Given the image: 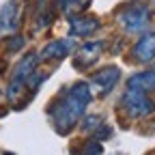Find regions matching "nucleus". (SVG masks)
Returning <instances> with one entry per match:
<instances>
[{
	"label": "nucleus",
	"instance_id": "11",
	"mask_svg": "<svg viewBox=\"0 0 155 155\" xmlns=\"http://www.w3.org/2000/svg\"><path fill=\"white\" fill-rule=\"evenodd\" d=\"M127 88H136V91H144V93H151L155 91V67L153 69H147V71H140L131 75L127 80Z\"/></svg>",
	"mask_w": 155,
	"mask_h": 155
},
{
	"label": "nucleus",
	"instance_id": "3",
	"mask_svg": "<svg viewBox=\"0 0 155 155\" xmlns=\"http://www.w3.org/2000/svg\"><path fill=\"white\" fill-rule=\"evenodd\" d=\"M121 106L131 119H142V116H149L155 112V101L144 91H136V88L125 91V95L121 97Z\"/></svg>",
	"mask_w": 155,
	"mask_h": 155
},
{
	"label": "nucleus",
	"instance_id": "16",
	"mask_svg": "<svg viewBox=\"0 0 155 155\" xmlns=\"http://www.w3.org/2000/svg\"><path fill=\"white\" fill-rule=\"evenodd\" d=\"M7 48H9V52H17L19 48H24V37H22V35H15L11 41H9Z\"/></svg>",
	"mask_w": 155,
	"mask_h": 155
},
{
	"label": "nucleus",
	"instance_id": "5",
	"mask_svg": "<svg viewBox=\"0 0 155 155\" xmlns=\"http://www.w3.org/2000/svg\"><path fill=\"white\" fill-rule=\"evenodd\" d=\"M19 2L17 0H7V2L0 7V37L7 35H15L19 28Z\"/></svg>",
	"mask_w": 155,
	"mask_h": 155
},
{
	"label": "nucleus",
	"instance_id": "1",
	"mask_svg": "<svg viewBox=\"0 0 155 155\" xmlns=\"http://www.w3.org/2000/svg\"><path fill=\"white\" fill-rule=\"evenodd\" d=\"M91 99H93V91L86 82L71 84V88L63 97H58L50 108V116H52L54 127L61 134H67L84 116V110L88 108Z\"/></svg>",
	"mask_w": 155,
	"mask_h": 155
},
{
	"label": "nucleus",
	"instance_id": "9",
	"mask_svg": "<svg viewBox=\"0 0 155 155\" xmlns=\"http://www.w3.org/2000/svg\"><path fill=\"white\" fill-rule=\"evenodd\" d=\"M134 58L138 63H151L155 61V32H144L134 45Z\"/></svg>",
	"mask_w": 155,
	"mask_h": 155
},
{
	"label": "nucleus",
	"instance_id": "13",
	"mask_svg": "<svg viewBox=\"0 0 155 155\" xmlns=\"http://www.w3.org/2000/svg\"><path fill=\"white\" fill-rule=\"evenodd\" d=\"M104 119L99 114H88V116H82V131H88V134H95L97 129L101 127Z\"/></svg>",
	"mask_w": 155,
	"mask_h": 155
},
{
	"label": "nucleus",
	"instance_id": "10",
	"mask_svg": "<svg viewBox=\"0 0 155 155\" xmlns=\"http://www.w3.org/2000/svg\"><path fill=\"white\" fill-rule=\"evenodd\" d=\"M39 54L37 52H28L22 61H19L17 65H15V71H13V80H28V78L37 71V65H39Z\"/></svg>",
	"mask_w": 155,
	"mask_h": 155
},
{
	"label": "nucleus",
	"instance_id": "14",
	"mask_svg": "<svg viewBox=\"0 0 155 155\" xmlns=\"http://www.w3.org/2000/svg\"><path fill=\"white\" fill-rule=\"evenodd\" d=\"M86 5H91V0H58V9L61 11H65V13H69V11H73V9H84Z\"/></svg>",
	"mask_w": 155,
	"mask_h": 155
},
{
	"label": "nucleus",
	"instance_id": "2",
	"mask_svg": "<svg viewBox=\"0 0 155 155\" xmlns=\"http://www.w3.org/2000/svg\"><path fill=\"white\" fill-rule=\"evenodd\" d=\"M119 24L125 32L129 35H138L142 30L149 28V22H151V11L147 5H140V2H136V5H129L125 7L121 13H119Z\"/></svg>",
	"mask_w": 155,
	"mask_h": 155
},
{
	"label": "nucleus",
	"instance_id": "15",
	"mask_svg": "<svg viewBox=\"0 0 155 155\" xmlns=\"http://www.w3.org/2000/svg\"><path fill=\"white\" fill-rule=\"evenodd\" d=\"M43 80H45V73H39V71H35L28 80H26V88H30V91H37L39 86L43 84Z\"/></svg>",
	"mask_w": 155,
	"mask_h": 155
},
{
	"label": "nucleus",
	"instance_id": "12",
	"mask_svg": "<svg viewBox=\"0 0 155 155\" xmlns=\"http://www.w3.org/2000/svg\"><path fill=\"white\" fill-rule=\"evenodd\" d=\"M24 88H26V82H24V80H11L9 86H7V93H5L7 99H9V101H17L19 97H22Z\"/></svg>",
	"mask_w": 155,
	"mask_h": 155
},
{
	"label": "nucleus",
	"instance_id": "4",
	"mask_svg": "<svg viewBox=\"0 0 155 155\" xmlns=\"http://www.w3.org/2000/svg\"><path fill=\"white\" fill-rule=\"evenodd\" d=\"M119 78H121V69L116 65H106L99 71H95L91 75V91L99 97H106L116 84H119Z\"/></svg>",
	"mask_w": 155,
	"mask_h": 155
},
{
	"label": "nucleus",
	"instance_id": "8",
	"mask_svg": "<svg viewBox=\"0 0 155 155\" xmlns=\"http://www.w3.org/2000/svg\"><path fill=\"white\" fill-rule=\"evenodd\" d=\"M104 50V41H86L78 48V54H75V67L78 69H86L91 67L97 58H99Z\"/></svg>",
	"mask_w": 155,
	"mask_h": 155
},
{
	"label": "nucleus",
	"instance_id": "6",
	"mask_svg": "<svg viewBox=\"0 0 155 155\" xmlns=\"http://www.w3.org/2000/svg\"><path fill=\"white\" fill-rule=\"evenodd\" d=\"M101 26L99 17L95 15H69V32L71 37H91Z\"/></svg>",
	"mask_w": 155,
	"mask_h": 155
},
{
	"label": "nucleus",
	"instance_id": "7",
	"mask_svg": "<svg viewBox=\"0 0 155 155\" xmlns=\"http://www.w3.org/2000/svg\"><path fill=\"white\" fill-rule=\"evenodd\" d=\"M75 43H73V39H58V41H50L41 54H39V58L41 61H61V58L69 56L73 52Z\"/></svg>",
	"mask_w": 155,
	"mask_h": 155
}]
</instances>
